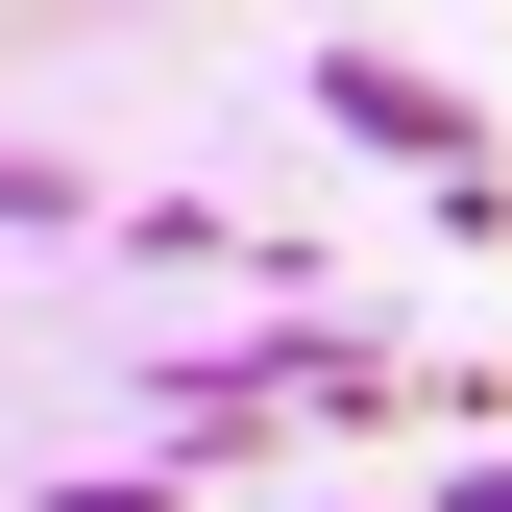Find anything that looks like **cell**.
I'll return each mask as SVG.
<instances>
[]
</instances>
